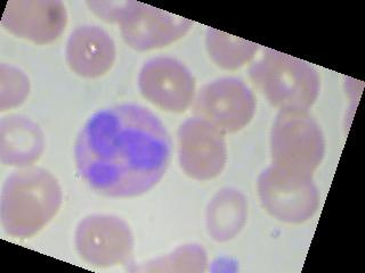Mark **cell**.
<instances>
[{
	"label": "cell",
	"instance_id": "obj_3",
	"mask_svg": "<svg viewBox=\"0 0 365 273\" xmlns=\"http://www.w3.org/2000/svg\"><path fill=\"white\" fill-rule=\"evenodd\" d=\"M249 75L269 102L282 111L307 112L319 96L317 71L308 63L273 49L265 48Z\"/></svg>",
	"mask_w": 365,
	"mask_h": 273
},
{
	"label": "cell",
	"instance_id": "obj_1",
	"mask_svg": "<svg viewBox=\"0 0 365 273\" xmlns=\"http://www.w3.org/2000/svg\"><path fill=\"white\" fill-rule=\"evenodd\" d=\"M80 178L96 193L131 198L163 179L171 141L161 119L144 106L123 104L91 115L74 147Z\"/></svg>",
	"mask_w": 365,
	"mask_h": 273
},
{
	"label": "cell",
	"instance_id": "obj_12",
	"mask_svg": "<svg viewBox=\"0 0 365 273\" xmlns=\"http://www.w3.org/2000/svg\"><path fill=\"white\" fill-rule=\"evenodd\" d=\"M66 58L77 75L96 79L111 70L117 48L111 36L100 26H78L68 37Z\"/></svg>",
	"mask_w": 365,
	"mask_h": 273
},
{
	"label": "cell",
	"instance_id": "obj_10",
	"mask_svg": "<svg viewBox=\"0 0 365 273\" xmlns=\"http://www.w3.org/2000/svg\"><path fill=\"white\" fill-rule=\"evenodd\" d=\"M121 26V36L125 43L138 51L163 48L184 37L193 22L155 9L145 4L131 1Z\"/></svg>",
	"mask_w": 365,
	"mask_h": 273
},
{
	"label": "cell",
	"instance_id": "obj_9",
	"mask_svg": "<svg viewBox=\"0 0 365 273\" xmlns=\"http://www.w3.org/2000/svg\"><path fill=\"white\" fill-rule=\"evenodd\" d=\"M178 156L192 179L207 181L222 173L227 148L222 131L201 117L186 119L178 130Z\"/></svg>",
	"mask_w": 365,
	"mask_h": 273
},
{
	"label": "cell",
	"instance_id": "obj_4",
	"mask_svg": "<svg viewBox=\"0 0 365 273\" xmlns=\"http://www.w3.org/2000/svg\"><path fill=\"white\" fill-rule=\"evenodd\" d=\"M271 144L274 166L296 176H311L324 154L321 130L306 112H281Z\"/></svg>",
	"mask_w": 365,
	"mask_h": 273
},
{
	"label": "cell",
	"instance_id": "obj_7",
	"mask_svg": "<svg viewBox=\"0 0 365 273\" xmlns=\"http://www.w3.org/2000/svg\"><path fill=\"white\" fill-rule=\"evenodd\" d=\"M195 79L182 62L154 57L143 65L138 87L144 98L163 111L182 113L195 100Z\"/></svg>",
	"mask_w": 365,
	"mask_h": 273
},
{
	"label": "cell",
	"instance_id": "obj_16",
	"mask_svg": "<svg viewBox=\"0 0 365 273\" xmlns=\"http://www.w3.org/2000/svg\"><path fill=\"white\" fill-rule=\"evenodd\" d=\"M145 267L148 271H174V272H203L207 267V254L199 245H185L174 253L155 259Z\"/></svg>",
	"mask_w": 365,
	"mask_h": 273
},
{
	"label": "cell",
	"instance_id": "obj_8",
	"mask_svg": "<svg viewBox=\"0 0 365 273\" xmlns=\"http://www.w3.org/2000/svg\"><path fill=\"white\" fill-rule=\"evenodd\" d=\"M258 191L264 208L281 221H305L319 205V195L311 176L287 173L274 165L259 176Z\"/></svg>",
	"mask_w": 365,
	"mask_h": 273
},
{
	"label": "cell",
	"instance_id": "obj_11",
	"mask_svg": "<svg viewBox=\"0 0 365 273\" xmlns=\"http://www.w3.org/2000/svg\"><path fill=\"white\" fill-rule=\"evenodd\" d=\"M66 24L68 13L60 0H11L1 20L9 33L40 46L54 43Z\"/></svg>",
	"mask_w": 365,
	"mask_h": 273
},
{
	"label": "cell",
	"instance_id": "obj_18",
	"mask_svg": "<svg viewBox=\"0 0 365 273\" xmlns=\"http://www.w3.org/2000/svg\"><path fill=\"white\" fill-rule=\"evenodd\" d=\"M131 1H87L95 15L108 23H119L130 7Z\"/></svg>",
	"mask_w": 365,
	"mask_h": 273
},
{
	"label": "cell",
	"instance_id": "obj_13",
	"mask_svg": "<svg viewBox=\"0 0 365 273\" xmlns=\"http://www.w3.org/2000/svg\"><path fill=\"white\" fill-rule=\"evenodd\" d=\"M45 149V136L39 125L19 114L0 121V161L7 166L28 168L39 161Z\"/></svg>",
	"mask_w": 365,
	"mask_h": 273
},
{
	"label": "cell",
	"instance_id": "obj_17",
	"mask_svg": "<svg viewBox=\"0 0 365 273\" xmlns=\"http://www.w3.org/2000/svg\"><path fill=\"white\" fill-rule=\"evenodd\" d=\"M30 94V80L20 68L9 64L0 65V111L16 108Z\"/></svg>",
	"mask_w": 365,
	"mask_h": 273
},
{
	"label": "cell",
	"instance_id": "obj_2",
	"mask_svg": "<svg viewBox=\"0 0 365 273\" xmlns=\"http://www.w3.org/2000/svg\"><path fill=\"white\" fill-rule=\"evenodd\" d=\"M62 203V188L49 171L38 166L17 168L6 178L1 191L4 231L13 238H31L54 219Z\"/></svg>",
	"mask_w": 365,
	"mask_h": 273
},
{
	"label": "cell",
	"instance_id": "obj_5",
	"mask_svg": "<svg viewBox=\"0 0 365 273\" xmlns=\"http://www.w3.org/2000/svg\"><path fill=\"white\" fill-rule=\"evenodd\" d=\"M194 112L222 134H234L250 123L256 112V100L242 80L222 77L200 89L194 100Z\"/></svg>",
	"mask_w": 365,
	"mask_h": 273
},
{
	"label": "cell",
	"instance_id": "obj_15",
	"mask_svg": "<svg viewBox=\"0 0 365 273\" xmlns=\"http://www.w3.org/2000/svg\"><path fill=\"white\" fill-rule=\"evenodd\" d=\"M209 56L225 70H237L250 62L259 49L257 43L209 28L205 38Z\"/></svg>",
	"mask_w": 365,
	"mask_h": 273
},
{
	"label": "cell",
	"instance_id": "obj_14",
	"mask_svg": "<svg viewBox=\"0 0 365 273\" xmlns=\"http://www.w3.org/2000/svg\"><path fill=\"white\" fill-rule=\"evenodd\" d=\"M248 203L235 189H222L212 198L207 210V227L211 238L227 242L239 235L247 221Z\"/></svg>",
	"mask_w": 365,
	"mask_h": 273
},
{
	"label": "cell",
	"instance_id": "obj_6",
	"mask_svg": "<svg viewBox=\"0 0 365 273\" xmlns=\"http://www.w3.org/2000/svg\"><path fill=\"white\" fill-rule=\"evenodd\" d=\"M76 248L80 257L94 267L123 264L134 250L130 228L118 216L93 214L86 216L76 230Z\"/></svg>",
	"mask_w": 365,
	"mask_h": 273
}]
</instances>
